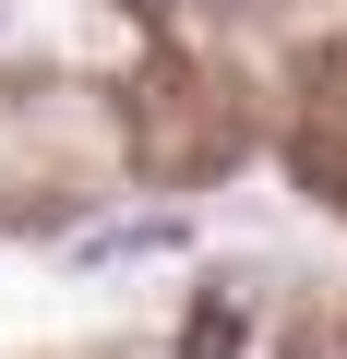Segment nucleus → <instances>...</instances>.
Wrapping results in <instances>:
<instances>
[{
  "label": "nucleus",
  "mask_w": 347,
  "mask_h": 359,
  "mask_svg": "<svg viewBox=\"0 0 347 359\" xmlns=\"http://www.w3.org/2000/svg\"><path fill=\"white\" fill-rule=\"evenodd\" d=\"M180 240H192L180 216H120V228H84L72 264H144V252H180Z\"/></svg>",
  "instance_id": "f257e3e1"
}]
</instances>
